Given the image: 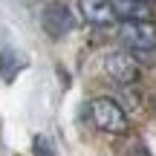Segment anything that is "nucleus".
<instances>
[{
    "mask_svg": "<svg viewBox=\"0 0 156 156\" xmlns=\"http://www.w3.org/2000/svg\"><path fill=\"white\" fill-rule=\"evenodd\" d=\"M104 69H107V75H110L113 81H119V84H133L136 78H139V64H136L127 52H110V55L104 58Z\"/></svg>",
    "mask_w": 156,
    "mask_h": 156,
    "instance_id": "20e7f679",
    "label": "nucleus"
},
{
    "mask_svg": "<svg viewBox=\"0 0 156 156\" xmlns=\"http://www.w3.org/2000/svg\"><path fill=\"white\" fill-rule=\"evenodd\" d=\"M78 9H81L84 20L93 23V26H110L116 20V12H113L110 0H78Z\"/></svg>",
    "mask_w": 156,
    "mask_h": 156,
    "instance_id": "39448f33",
    "label": "nucleus"
},
{
    "mask_svg": "<svg viewBox=\"0 0 156 156\" xmlns=\"http://www.w3.org/2000/svg\"><path fill=\"white\" fill-rule=\"evenodd\" d=\"M41 23H44V29H46L49 38H64V35L75 26V17H73V12H69V6L46 3L44 12H41Z\"/></svg>",
    "mask_w": 156,
    "mask_h": 156,
    "instance_id": "7ed1b4c3",
    "label": "nucleus"
},
{
    "mask_svg": "<svg viewBox=\"0 0 156 156\" xmlns=\"http://www.w3.org/2000/svg\"><path fill=\"white\" fill-rule=\"evenodd\" d=\"M119 38L133 52H153L156 49V26L151 20H124Z\"/></svg>",
    "mask_w": 156,
    "mask_h": 156,
    "instance_id": "f03ea898",
    "label": "nucleus"
},
{
    "mask_svg": "<svg viewBox=\"0 0 156 156\" xmlns=\"http://www.w3.org/2000/svg\"><path fill=\"white\" fill-rule=\"evenodd\" d=\"M130 156H147V153L145 151H136V153H130Z\"/></svg>",
    "mask_w": 156,
    "mask_h": 156,
    "instance_id": "1a4fd4ad",
    "label": "nucleus"
},
{
    "mask_svg": "<svg viewBox=\"0 0 156 156\" xmlns=\"http://www.w3.org/2000/svg\"><path fill=\"white\" fill-rule=\"evenodd\" d=\"M35 156H58V151H55V145H52L46 136H35Z\"/></svg>",
    "mask_w": 156,
    "mask_h": 156,
    "instance_id": "6e6552de",
    "label": "nucleus"
},
{
    "mask_svg": "<svg viewBox=\"0 0 156 156\" xmlns=\"http://www.w3.org/2000/svg\"><path fill=\"white\" fill-rule=\"evenodd\" d=\"M23 67H26V55H20L17 49H0V78L6 84L15 81Z\"/></svg>",
    "mask_w": 156,
    "mask_h": 156,
    "instance_id": "0eeeda50",
    "label": "nucleus"
},
{
    "mask_svg": "<svg viewBox=\"0 0 156 156\" xmlns=\"http://www.w3.org/2000/svg\"><path fill=\"white\" fill-rule=\"evenodd\" d=\"M142 3H151V0H142Z\"/></svg>",
    "mask_w": 156,
    "mask_h": 156,
    "instance_id": "9d476101",
    "label": "nucleus"
},
{
    "mask_svg": "<svg viewBox=\"0 0 156 156\" xmlns=\"http://www.w3.org/2000/svg\"><path fill=\"white\" fill-rule=\"evenodd\" d=\"M90 122H93L98 130L113 133V136L124 133V130L130 127L127 113L122 110V104H119V101H113V98H107V95L90 101Z\"/></svg>",
    "mask_w": 156,
    "mask_h": 156,
    "instance_id": "f257e3e1",
    "label": "nucleus"
},
{
    "mask_svg": "<svg viewBox=\"0 0 156 156\" xmlns=\"http://www.w3.org/2000/svg\"><path fill=\"white\" fill-rule=\"evenodd\" d=\"M116 17L122 20H147L151 17V3H142V0H110Z\"/></svg>",
    "mask_w": 156,
    "mask_h": 156,
    "instance_id": "423d86ee",
    "label": "nucleus"
}]
</instances>
